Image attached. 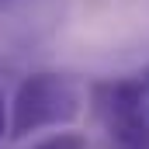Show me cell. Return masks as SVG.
I'll use <instances>...</instances> for the list:
<instances>
[{"label":"cell","instance_id":"cell-1","mask_svg":"<svg viewBox=\"0 0 149 149\" xmlns=\"http://www.w3.org/2000/svg\"><path fill=\"white\" fill-rule=\"evenodd\" d=\"M83 111V87L66 73H28L10 101V139L70 125Z\"/></svg>","mask_w":149,"mask_h":149},{"label":"cell","instance_id":"cell-3","mask_svg":"<svg viewBox=\"0 0 149 149\" xmlns=\"http://www.w3.org/2000/svg\"><path fill=\"white\" fill-rule=\"evenodd\" d=\"M3 132H10V111L3 108V97H0V139H3Z\"/></svg>","mask_w":149,"mask_h":149},{"label":"cell","instance_id":"cell-2","mask_svg":"<svg viewBox=\"0 0 149 149\" xmlns=\"http://www.w3.org/2000/svg\"><path fill=\"white\" fill-rule=\"evenodd\" d=\"M35 149H87V139H83L80 132H56L52 139L38 142Z\"/></svg>","mask_w":149,"mask_h":149},{"label":"cell","instance_id":"cell-4","mask_svg":"<svg viewBox=\"0 0 149 149\" xmlns=\"http://www.w3.org/2000/svg\"><path fill=\"white\" fill-rule=\"evenodd\" d=\"M0 3H3V0H0Z\"/></svg>","mask_w":149,"mask_h":149}]
</instances>
